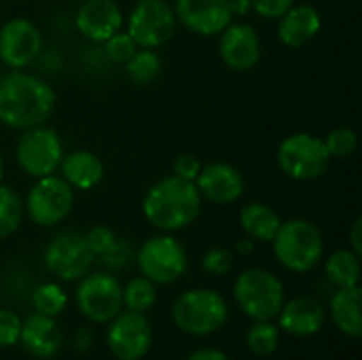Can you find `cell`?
Masks as SVG:
<instances>
[{
    "mask_svg": "<svg viewBox=\"0 0 362 360\" xmlns=\"http://www.w3.org/2000/svg\"><path fill=\"white\" fill-rule=\"evenodd\" d=\"M57 104L53 87L30 72L11 70L0 76V123L11 129L45 125Z\"/></svg>",
    "mask_w": 362,
    "mask_h": 360,
    "instance_id": "obj_1",
    "label": "cell"
},
{
    "mask_svg": "<svg viewBox=\"0 0 362 360\" xmlns=\"http://www.w3.org/2000/svg\"><path fill=\"white\" fill-rule=\"evenodd\" d=\"M202 212V195L195 182L174 174L153 182L142 197L144 219L159 231L172 233L187 229Z\"/></svg>",
    "mask_w": 362,
    "mask_h": 360,
    "instance_id": "obj_2",
    "label": "cell"
},
{
    "mask_svg": "<svg viewBox=\"0 0 362 360\" xmlns=\"http://www.w3.org/2000/svg\"><path fill=\"white\" fill-rule=\"evenodd\" d=\"M269 244L276 261L295 274L312 272L325 257V238L320 229L305 219L282 221Z\"/></svg>",
    "mask_w": 362,
    "mask_h": 360,
    "instance_id": "obj_3",
    "label": "cell"
},
{
    "mask_svg": "<svg viewBox=\"0 0 362 360\" xmlns=\"http://www.w3.org/2000/svg\"><path fill=\"white\" fill-rule=\"evenodd\" d=\"M229 320L227 299L214 289L185 291L172 306V323L191 337H208L221 331Z\"/></svg>",
    "mask_w": 362,
    "mask_h": 360,
    "instance_id": "obj_4",
    "label": "cell"
},
{
    "mask_svg": "<svg viewBox=\"0 0 362 360\" xmlns=\"http://www.w3.org/2000/svg\"><path fill=\"white\" fill-rule=\"evenodd\" d=\"M233 299L240 312L252 323L276 320L286 301V293L282 280L276 274L263 267H250L235 278Z\"/></svg>",
    "mask_w": 362,
    "mask_h": 360,
    "instance_id": "obj_5",
    "label": "cell"
},
{
    "mask_svg": "<svg viewBox=\"0 0 362 360\" xmlns=\"http://www.w3.org/2000/svg\"><path fill=\"white\" fill-rule=\"evenodd\" d=\"M276 157L280 170L293 180H316L329 172L333 161L325 140L308 132L286 136L280 142Z\"/></svg>",
    "mask_w": 362,
    "mask_h": 360,
    "instance_id": "obj_6",
    "label": "cell"
},
{
    "mask_svg": "<svg viewBox=\"0 0 362 360\" xmlns=\"http://www.w3.org/2000/svg\"><path fill=\"white\" fill-rule=\"evenodd\" d=\"M140 276L148 278L157 286H168L182 278L189 267V257L185 246L170 233L153 236L134 255Z\"/></svg>",
    "mask_w": 362,
    "mask_h": 360,
    "instance_id": "obj_7",
    "label": "cell"
},
{
    "mask_svg": "<svg viewBox=\"0 0 362 360\" xmlns=\"http://www.w3.org/2000/svg\"><path fill=\"white\" fill-rule=\"evenodd\" d=\"M176 13L168 0H138L127 19L125 30L142 49H159L176 34Z\"/></svg>",
    "mask_w": 362,
    "mask_h": 360,
    "instance_id": "obj_8",
    "label": "cell"
},
{
    "mask_svg": "<svg viewBox=\"0 0 362 360\" xmlns=\"http://www.w3.org/2000/svg\"><path fill=\"white\" fill-rule=\"evenodd\" d=\"M74 189L57 174L36 178L25 195V214L38 227H55L70 216Z\"/></svg>",
    "mask_w": 362,
    "mask_h": 360,
    "instance_id": "obj_9",
    "label": "cell"
},
{
    "mask_svg": "<svg viewBox=\"0 0 362 360\" xmlns=\"http://www.w3.org/2000/svg\"><path fill=\"white\" fill-rule=\"evenodd\" d=\"M62 157H64L62 138L55 129L47 125L23 129L15 144V161L32 178L55 174Z\"/></svg>",
    "mask_w": 362,
    "mask_h": 360,
    "instance_id": "obj_10",
    "label": "cell"
},
{
    "mask_svg": "<svg viewBox=\"0 0 362 360\" xmlns=\"http://www.w3.org/2000/svg\"><path fill=\"white\" fill-rule=\"evenodd\" d=\"M78 312L95 325H108L123 310V286L108 272H91L76 286Z\"/></svg>",
    "mask_w": 362,
    "mask_h": 360,
    "instance_id": "obj_11",
    "label": "cell"
},
{
    "mask_svg": "<svg viewBox=\"0 0 362 360\" xmlns=\"http://www.w3.org/2000/svg\"><path fill=\"white\" fill-rule=\"evenodd\" d=\"M47 269L62 282H76L91 272L95 261L85 233L78 231H59L49 240L42 252Z\"/></svg>",
    "mask_w": 362,
    "mask_h": 360,
    "instance_id": "obj_12",
    "label": "cell"
},
{
    "mask_svg": "<svg viewBox=\"0 0 362 360\" xmlns=\"http://www.w3.org/2000/svg\"><path fill=\"white\" fill-rule=\"evenodd\" d=\"M106 344L115 359L142 360L153 348V327L144 314L121 310L108 323Z\"/></svg>",
    "mask_w": 362,
    "mask_h": 360,
    "instance_id": "obj_13",
    "label": "cell"
},
{
    "mask_svg": "<svg viewBox=\"0 0 362 360\" xmlns=\"http://www.w3.org/2000/svg\"><path fill=\"white\" fill-rule=\"evenodd\" d=\"M42 51L40 28L23 17L8 19L0 25V64L11 70L28 68Z\"/></svg>",
    "mask_w": 362,
    "mask_h": 360,
    "instance_id": "obj_14",
    "label": "cell"
},
{
    "mask_svg": "<svg viewBox=\"0 0 362 360\" xmlns=\"http://www.w3.org/2000/svg\"><path fill=\"white\" fill-rule=\"evenodd\" d=\"M218 55L233 72H248L261 62V38L250 23L231 21L218 34Z\"/></svg>",
    "mask_w": 362,
    "mask_h": 360,
    "instance_id": "obj_15",
    "label": "cell"
},
{
    "mask_svg": "<svg viewBox=\"0 0 362 360\" xmlns=\"http://www.w3.org/2000/svg\"><path fill=\"white\" fill-rule=\"evenodd\" d=\"M178 23L197 36H218L231 21L229 0H174Z\"/></svg>",
    "mask_w": 362,
    "mask_h": 360,
    "instance_id": "obj_16",
    "label": "cell"
},
{
    "mask_svg": "<svg viewBox=\"0 0 362 360\" xmlns=\"http://www.w3.org/2000/svg\"><path fill=\"white\" fill-rule=\"evenodd\" d=\"M244 176L242 172L227 163V161H214L208 166H202L195 187L202 195V199H208L218 206H227L238 202L244 195Z\"/></svg>",
    "mask_w": 362,
    "mask_h": 360,
    "instance_id": "obj_17",
    "label": "cell"
},
{
    "mask_svg": "<svg viewBox=\"0 0 362 360\" xmlns=\"http://www.w3.org/2000/svg\"><path fill=\"white\" fill-rule=\"evenodd\" d=\"M123 11L115 0H85L81 2L74 25L91 42H104L123 28Z\"/></svg>",
    "mask_w": 362,
    "mask_h": 360,
    "instance_id": "obj_18",
    "label": "cell"
},
{
    "mask_svg": "<svg viewBox=\"0 0 362 360\" xmlns=\"http://www.w3.org/2000/svg\"><path fill=\"white\" fill-rule=\"evenodd\" d=\"M278 318V327L282 333L291 335V337H312L316 335L322 327H325V306L308 295L295 297L291 301H284Z\"/></svg>",
    "mask_w": 362,
    "mask_h": 360,
    "instance_id": "obj_19",
    "label": "cell"
},
{
    "mask_svg": "<svg viewBox=\"0 0 362 360\" xmlns=\"http://www.w3.org/2000/svg\"><path fill=\"white\" fill-rule=\"evenodd\" d=\"M19 344L34 359L47 360L59 354L64 346V335L55 318L32 312L30 316L21 320Z\"/></svg>",
    "mask_w": 362,
    "mask_h": 360,
    "instance_id": "obj_20",
    "label": "cell"
},
{
    "mask_svg": "<svg viewBox=\"0 0 362 360\" xmlns=\"http://www.w3.org/2000/svg\"><path fill=\"white\" fill-rule=\"evenodd\" d=\"M276 21H278V30H276L278 40L291 49L305 47L318 36L322 28L320 13L312 4H293Z\"/></svg>",
    "mask_w": 362,
    "mask_h": 360,
    "instance_id": "obj_21",
    "label": "cell"
},
{
    "mask_svg": "<svg viewBox=\"0 0 362 360\" xmlns=\"http://www.w3.org/2000/svg\"><path fill=\"white\" fill-rule=\"evenodd\" d=\"M59 174L62 178L74 189V191H89L98 187L104 178V163L102 159L85 149L64 153L59 161Z\"/></svg>",
    "mask_w": 362,
    "mask_h": 360,
    "instance_id": "obj_22",
    "label": "cell"
},
{
    "mask_svg": "<svg viewBox=\"0 0 362 360\" xmlns=\"http://www.w3.org/2000/svg\"><path fill=\"white\" fill-rule=\"evenodd\" d=\"M361 299V286L337 289L331 297V318L335 327L350 339H361L362 335Z\"/></svg>",
    "mask_w": 362,
    "mask_h": 360,
    "instance_id": "obj_23",
    "label": "cell"
},
{
    "mask_svg": "<svg viewBox=\"0 0 362 360\" xmlns=\"http://www.w3.org/2000/svg\"><path fill=\"white\" fill-rule=\"evenodd\" d=\"M280 223V214L267 204L252 202L240 210V227L252 242H272Z\"/></svg>",
    "mask_w": 362,
    "mask_h": 360,
    "instance_id": "obj_24",
    "label": "cell"
},
{
    "mask_svg": "<svg viewBox=\"0 0 362 360\" xmlns=\"http://www.w3.org/2000/svg\"><path fill=\"white\" fill-rule=\"evenodd\" d=\"M325 274L335 289L358 286L361 282V255L350 248H339L329 255L325 263Z\"/></svg>",
    "mask_w": 362,
    "mask_h": 360,
    "instance_id": "obj_25",
    "label": "cell"
},
{
    "mask_svg": "<svg viewBox=\"0 0 362 360\" xmlns=\"http://www.w3.org/2000/svg\"><path fill=\"white\" fill-rule=\"evenodd\" d=\"M161 68H163V62H161L157 49H142V47H138V51L125 64V72H127L129 81H134L136 85L153 83L159 76Z\"/></svg>",
    "mask_w": 362,
    "mask_h": 360,
    "instance_id": "obj_26",
    "label": "cell"
},
{
    "mask_svg": "<svg viewBox=\"0 0 362 360\" xmlns=\"http://www.w3.org/2000/svg\"><path fill=\"white\" fill-rule=\"evenodd\" d=\"M157 303V284L144 276L132 278L123 286V308L129 312L146 314Z\"/></svg>",
    "mask_w": 362,
    "mask_h": 360,
    "instance_id": "obj_27",
    "label": "cell"
},
{
    "mask_svg": "<svg viewBox=\"0 0 362 360\" xmlns=\"http://www.w3.org/2000/svg\"><path fill=\"white\" fill-rule=\"evenodd\" d=\"M280 333L274 320H257L246 333V346L255 356H272L280 346Z\"/></svg>",
    "mask_w": 362,
    "mask_h": 360,
    "instance_id": "obj_28",
    "label": "cell"
},
{
    "mask_svg": "<svg viewBox=\"0 0 362 360\" xmlns=\"http://www.w3.org/2000/svg\"><path fill=\"white\" fill-rule=\"evenodd\" d=\"M32 308L34 312L38 314H45V316H59L66 306H68V295L66 291L57 284V282H45V284H38L34 291H32Z\"/></svg>",
    "mask_w": 362,
    "mask_h": 360,
    "instance_id": "obj_29",
    "label": "cell"
},
{
    "mask_svg": "<svg viewBox=\"0 0 362 360\" xmlns=\"http://www.w3.org/2000/svg\"><path fill=\"white\" fill-rule=\"evenodd\" d=\"M23 221L21 197L4 182H0V240L13 236Z\"/></svg>",
    "mask_w": 362,
    "mask_h": 360,
    "instance_id": "obj_30",
    "label": "cell"
},
{
    "mask_svg": "<svg viewBox=\"0 0 362 360\" xmlns=\"http://www.w3.org/2000/svg\"><path fill=\"white\" fill-rule=\"evenodd\" d=\"M322 140H325V146H327L331 159H346L358 146V136L350 127H335Z\"/></svg>",
    "mask_w": 362,
    "mask_h": 360,
    "instance_id": "obj_31",
    "label": "cell"
},
{
    "mask_svg": "<svg viewBox=\"0 0 362 360\" xmlns=\"http://www.w3.org/2000/svg\"><path fill=\"white\" fill-rule=\"evenodd\" d=\"M104 53H106V57L110 59V62H115V64H121V66H125L129 59H132V55L138 51V45H136V40L127 34V30H119V32H115L110 38H106L104 42Z\"/></svg>",
    "mask_w": 362,
    "mask_h": 360,
    "instance_id": "obj_32",
    "label": "cell"
},
{
    "mask_svg": "<svg viewBox=\"0 0 362 360\" xmlns=\"http://www.w3.org/2000/svg\"><path fill=\"white\" fill-rule=\"evenodd\" d=\"M233 267V255L227 248H210L202 257V269L208 276H225Z\"/></svg>",
    "mask_w": 362,
    "mask_h": 360,
    "instance_id": "obj_33",
    "label": "cell"
},
{
    "mask_svg": "<svg viewBox=\"0 0 362 360\" xmlns=\"http://www.w3.org/2000/svg\"><path fill=\"white\" fill-rule=\"evenodd\" d=\"M132 259H134L132 244L125 242V240H121V238L115 242V246H112L110 250H106L104 255L98 257V261H100L106 269H110V272H119V269L127 267V265L132 263Z\"/></svg>",
    "mask_w": 362,
    "mask_h": 360,
    "instance_id": "obj_34",
    "label": "cell"
},
{
    "mask_svg": "<svg viewBox=\"0 0 362 360\" xmlns=\"http://www.w3.org/2000/svg\"><path fill=\"white\" fill-rule=\"evenodd\" d=\"M85 238H87V244H89V248H91V252H93L95 259L100 255H104L106 250H110L115 246V242L119 240V236L115 233V229H110L108 225H95V227H91L85 233Z\"/></svg>",
    "mask_w": 362,
    "mask_h": 360,
    "instance_id": "obj_35",
    "label": "cell"
},
{
    "mask_svg": "<svg viewBox=\"0 0 362 360\" xmlns=\"http://www.w3.org/2000/svg\"><path fill=\"white\" fill-rule=\"evenodd\" d=\"M19 331H21V318L0 308V348H13L19 344Z\"/></svg>",
    "mask_w": 362,
    "mask_h": 360,
    "instance_id": "obj_36",
    "label": "cell"
},
{
    "mask_svg": "<svg viewBox=\"0 0 362 360\" xmlns=\"http://www.w3.org/2000/svg\"><path fill=\"white\" fill-rule=\"evenodd\" d=\"M199 170H202V161L195 155H191V153L178 155L174 159V163H172V174L182 178V180H189V182H195Z\"/></svg>",
    "mask_w": 362,
    "mask_h": 360,
    "instance_id": "obj_37",
    "label": "cell"
},
{
    "mask_svg": "<svg viewBox=\"0 0 362 360\" xmlns=\"http://www.w3.org/2000/svg\"><path fill=\"white\" fill-rule=\"evenodd\" d=\"M293 4L295 0H250V8L263 19H278Z\"/></svg>",
    "mask_w": 362,
    "mask_h": 360,
    "instance_id": "obj_38",
    "label": "cell"
},
{
    "mask_svg": "<svg viewBox=\"0 0 362 360\" xmlns=\"http://www.w3.org/2000/svg\"><path fill=\"white\" fill-rule=\"evenodd\" d=\"M187 360H231L223 350H218V348H197V350H193Z\"/></svg>",
    "mask_w": 362,
    "mask_h": 360,
    "instance_id": "obj_39",
    "label": "cell"
},
{
    "mask_svg": "<svg viewBox=\"0 0 362 360\" xmlns=\"http://www.w3.org/2000/svg\"><path fill=\"white\" fill-rule=\"evenodd\" d=\"M350 250H354L356 255H362V221L356 219L352 229H350Z\"/></svg>",
    "mask_w": 362,
    "mask_h": 360,
    "instance_id": "obj_40",
    "label": "cell"
},
{
    "mask_svg": "<svg viewBox=\"0 0 362 360\" xmlns=\"http://www.w3.org/2000/svg\"><path fill=\"white\" fill-rule=\"evenodd\" d=\"M91 342H93V335L89 333V329H81L76 333V337H74V348L78 352H87V348L91 346Z\"/></svg>",
    "mask_w": 362,
    "mask_h": 360,
    "instance_id": "obj_41",
    "label": "cell"
},
{
    "mask_svg": "<svg viewBox=\"0 0 362 360\" xmlns=\"http://www.w3.org/2000/svg\"><path fill=\"white\" fill-rule=\"evenodd\" d=\"M229 8H231L233 19L235 17H242L244 13L250 11V0H229Z\"/></svg>",
    "mask_w": 362,
    "mask_h": 360,
    "instance_id": "obj_42",
    "label": "cell"
},
{
    "mask_svg": "<svg viewBox=\"0 0 362 360\" xmlns=\"http://www.w3.org/2000/svg\"><path fill=\"white\" fill-rule=\"evenodd\" d=\"M252 248H255V242H252L250 238H248L246 242H240V244H238V252H240V255H250Z\"/></svg>",
    "mask_w": 362,
    "mask_h": 360,
    "instance_id": "obj_43",
    "label": "cell"
},
{
    "mask_svg": "<svg viewBox=\"0 0 362 360\" xmlns=\"http://www.w3.org/2000/svg\"><path fill=\"white\" fill-rule=\"evenodd\" d=\"M2 176H4V159L0 155V182H2Z\"/></svg>",
    "mask_w": 362,
    "mask_h": 360,
    "instance_id": "obj_44",
    "label": "cell"
},
{
    "mask_svg": "<svg viewBox=\"0 0 362 360\" xmlns=\"http://www.w3.org/2000/svg\"><path fill=\"white\" fill-rule=\"evenodd\" d=\"M72 2H85V0H72Z\"/></svg>",
    "mask_w": 362,
    "mask_h": 360,
    "instance_id": "obj_45",
    "label": "cell"
}]
</instances>
